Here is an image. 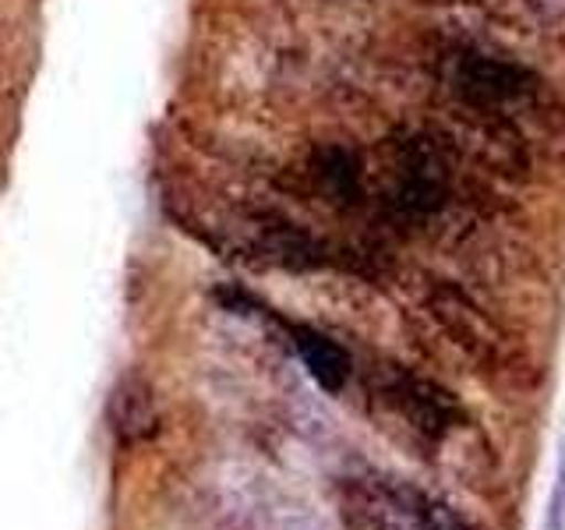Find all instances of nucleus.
Returning a JSON list of instances; mask_svg holds the SVG:
<instances>
[{"label": "nucleus", "instance_id": "3", "mask_svg": "<svg viewBox=\"0 0 565 530\" xmlns=\"http://www.w3.org/2000/svg\"><path fill=\"white\" fill-rule=\"evenodd\" d=\"M388 400H393L399 411L414 421V428L428 432V435L449 432L459 421V406L452 403V396L446 393V389H438L428 379L406 375V371H396L393 382H388Z\"/></svg>", "mask_w": 565, "mask_h": 530}, {"label": "nucleus", "instance_id": "4", "mask_svg": "<svg viewBox=\"0 0 565 530\" xmlns=\"http://www.w3.org/2000/svg\"><path fill=\"white\" fill-rule=\"evenodd\" d=\"M311 177L329 202L358 205L364 194V163L350 146H322L311 156Z\"/></svg>", "mask_w": 565, "mask_h": 530}, {"label": "nucleus", "instance_id": "8", "mask_svg": "<svg viewBox=\"0 0 565 530\" xmlns=\"http://www.w3.org/2000/svg\"><path fill=\"white\" fill-rule=\"evenodd\" d=\"M417 4H459V0H417Z\"/></svg>", "mask_w": 565, "mask_h": 530}, {"label": "nucleus", "instance_id": "6", "mask_svg": "<svg viewBox=\"0 0 565 530\" xmlns=\"http://www.w3.org/2000/svg\"><path fill=\"white\" fill-rule=\"evenodd\" d=\"M379 502L393 509L396 520H406L411 530H467L446 502L414 485H379Z\"/></svg>", "mask_w": 565, "mask_h": 530}, {"label": "nucleus", "instance_id": "2", "mask_svg": "<svg viewBox=\"0 0 565 530\" xmlns=\"http://www.w3.org/2000/svg\"><path fill=\"white\" fill-rule=\"evenodd\" d=\"M452 173L441 146L428 135H403L393 141L388 156V184H385V212L396 223L417 226L435 220L449 202Z\"/></svg>", "mask_w": 565, "mask_h": 530}, {"label": "nucleus", "instance_id": "1", "mask_svg": "<svg viewBox=\"0 0 565 530\" xmlns=\"http://www.w3.org/2000/svg\"><path fill=\"white\" fill-rule=\"evenodd\" d=\"M441 78L470 114L494 117L499 124L534 106L541 96V78L534 71L470 43H452L441 53Z\"/></svg>", "mask_w": 565, "mask_h": 530}, {"label": "nucleus", "instance_id": "7", "mask_svg": "<svg viewBox=\"0 0 565 530\" xmlns=\"http://www.w3.org/2000/svg\"><path fill=\"white\" fill-rule=\"evenodd\" d=\"M544 530H565V449L558 453L552 499H547V512H544Z\"/></svg>", "mask_w": 565, "mask_h": 530}, {"label": "nucleus", "instance_id": "5", "mask_svg": "<svg viewBox=\"0 0 565 530\" xmlns=\"http://www.w3.org/2000/svg\"><path fill=\"white\" fill-rule=\"evenodd\" d=\"M294 332V347L300 353V361L311 371V379L329 389V393H340L350 379V353L332 340V336L318 332L311 326H290Z\"/></svg>", "mask_w": 565, "mask_h": 530}]
</instances>
